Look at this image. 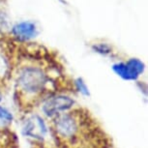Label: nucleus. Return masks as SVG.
<instances>
[{
	"label": "nucleus",
	"mask_w": 148,
	"mask_h": 148,
	"mask_svg": "<svg viewBox=\"0 0 148 148\" xmlns=\"http://www.w3.org/2000/svg\"><path fill=\"white\" fill-rule=\"evenodd\" d=\"M95 49H97L98 52H101V53H107V52H110V47H107L106 45H100V46H97Z\"/></svg>",
	"instance_id": "11"
},
{
	"label": "nucleus",
	"mask_w": 148,
	"mask_h": 148,
	"mask_svg": "<svg viewBox=\"0 0 148 148\" xmlns=\"http://www.w3.org/2000/svg\"><path fill=\"white\" fill-rule=\"evenodd\" d=\"M75 84V89L76 90H79L80 93L85 95V96H89V91L88 88L86 86L85 82H83V80L82 79H77L76 82H74Z\"/></svg>",
	"instance_id": "8"
},
{
	"label": "nucleus",
	"mask_w": 148,
	"mask_h": 148,
	"mask_svg": "<svg viewBox=\"0 0 148 148\" xmlns=\"http://www.w3.org/2000/svg\"><path fill=\"white\" fill-rule=\"evenodd\" d=\"M12 33L19 41H27L36 37L38 32L34 23L29 21H25V22H21V23L14 26L12 29Z\"/></svg>",
	"instance_id": "7"
},
{
	"label": "nucleus",
	"mask_w": 148,
	"mask_h": 148,
	"mask_svg": "<svg viewBox=\"0 0 148 148\" xmlns=\"http://www.w3.org/2000/svg\"><path fill=\"white\" fill-rule=\"evenodd\" d=\"M12 79L16 107L25 115L52 95L76 90L53 62L31 55L16 61Z\"/></svg>",
	"instance_id": "1"
},
{
	"label": "nucleus",
	"mask_w": 148,
	"mask_h": 148,
	"mask_svg": "<svg viewBox=\"0 0 148 148\" xmlns=\"http://www.w3.org/2000/svg\"><path fill=\"white\" fill-rule=\"evenodd\" d=\"M2 98H3V94H2V89L0 88V102L2 101Z\"/></svg>",
	"instance_id": "12"
},
{
	"label": "nucleus",
	"mask_w": 148,
	"mask_h": 148,
	"mask_svg": "<svg viewBox=\"0 0 148 148\" xmlns=\"http://www.w3.org/2000/svg\"><path fill=\"white\" fill-rule=\"evenodd\" d=\"M47 126L44 118L39 114H30L25 118L22 125V132L24 136L36 140H43L47 136Z\"/></svg>",
	"instance_id": "4"
},
{
	"label": "nucleus",
	"mask_w": 148,
	"mask_h": 148,
	"mask_svg": "<svg viewBox=\"0 0 148 148\" xmlns=\"http://www.w3.org/2000/svg\"><path fill=\"white\" fill-rule=\"evenodd\" d=\"M49 131L59 148H110L112 142L86 108L74 107L49 120Z\"/></svg>",
	"instance_id": "2"
},
{
	"label": "nucleus",
	"mask_w": 148,
	"mask_h": 148,
	"mask_svg": "<svg viewBox=\"0 0 148 148\" xmlns=\"http://www.w3.org/2000/svg\"><path fill=\"white\" fill-rule=\"evenodd\" d=\"M76 101L67 93H57L49 97L41 104V110L44 116L49 120L59 114L66 112L75 107Z\"/></svg>",
	"instance_id": "3"
},
{
	"label": "nucleus",
	"mask_w": 148,
	"mask_h": 148,
	"mask_svg": "<svg viewBox=\"0 0 148 148\" xmlns=\"http://www.w3.org/2000/svg\"><path fill=\"white\" fill-rule=\"evenodd\" d=\"M143 63L138 59H131L127 63H119L113 66V71L124 79H136L143 72Z\"/></svg>",
	"instance_id": "6"
},
{
	"label": "nucleus",
	"mask_w": 148,
	"mask_h": 148,
	"mask_svg": "<svg viewBox=\"0 0 148 148\" xmlns=\"http://www.w3.org/2000/svg\"><path fill=\"white\" fill-rule=\"evenodd\" d=\"M13 114L10 112L7 108H5L3 107L0 106V119L4 122H7V123H11L13 121Z\"/></svg>",
	"instance_id": "10"
},
{
	"label": "nucleus",
	"mask_w": 148,
	"mask_h": 148,
	"mask_svg": "<svg viewBox=\"0 0 148 148\" xmlns=\"http://www.w3.org/2000/svg\"><path fill=\"white\" fill-rule=\"evenodd\" d=\"M16 62L11 49L7 45L0 44V88H4L12 80Z\"/></svg>",
	"instance_id": "5"
},
{
	"label": "nucleus",
	"mask_w": 148,
	"mask_h": 148,
	"mask_svg": "<svg viewBox=\"0 0 148 148\" xmlns=\"http://www.w3.org/2000/svg\"><path fill=\"white\" fill-rule=\"evenodd\" d=\"M10 28V22L7 16L0 11V32H5Z\"/></svg>",
	"instance_id": "9"
}]
</instances>
